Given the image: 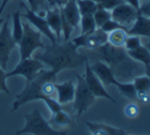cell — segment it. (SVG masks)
Here are the masks:
<instances>
[{
	"label": "cell",
	"mask_w": 150,
	"mask_h": 135,
	"mask_svg": "<svg viewBox=\"0 0 150 135\" xmlns=\"http://www.w3.org/2000/svg\"><path fill=\"white\" fill-rule=\"evenodd\" d=\"M6 72L0 67V91L4 92L6 94H10V91L6 85Z\"/></svg>",
	"instance_id": "cell-34"
},
{
	"label": "cell",
	"mask_w": 150,
	"mask_h": 135,
	"mask_svg": "<svg viewBox=\"0 0 150 135\" xmlns=\"http://www.w3.org/2000/svg\"><path fill=\"white\" fill-rule=\"evenodd\" d=\"M144 46H145V47H146L147 49H148L149 51H150V42H148V43H146V44H145Z\"/></svg>",
	"instance_id": "cell-41"
},
{
	"label": "cell",
	"mask_w": 150,
	"mask_h": 135,
	"mask_svg": "<svg viewBox=\"0 0 150 135\" xmlns=\"http://www.w3.org/2000/svg\"><path fill=\"white\" fill-rule=\"evenodd\" d=\"M139 113H140V109H139V107L136 103H129V104H127L125 107V115H126V117L134 119V118L138 117Z\"/></svg>",
	"instance_id": "cell-31"
},
{
	"label": "cell",
	"mask_w": 150,
	"mask_h": 135,
	"mask_svg": "<svg viewBox=\"0 0 150 135\" xmlns=\"http://www.w3.org/2000/svg\"><path fill=\"white\" fill-rule=\"evenodd\" d=\"M115 86H117L120 94L124 95L125 97L129 98L130 100L133 101L137 100V91L135 89V86L133 83H122V82L117 81Z\"/></svg>",
	"instance_id": "cell-23"
},
{
	"label": "cell",
	"mask_w": 150,
	"mask_h": 135,
	"mask_svg": "<svg viewBox=\"0 0 150 135\" xmlns=\"http://www.w3.org/2000/svg\"><path fill=\"white\" fill-rule=\"evenodd\" d=\"M90 69L98 77L103 85H115V83L117 82L111 68L102 60H98L93 65H90Z\"/></svg>",
	"instance_id": "cell-13"
},
{
	"label": "cell",
	"mask_w": 150,
	"mask_h": 135,
	"mask_svg": "<svg viewBox=\"0 0 150 135\" xmlns=\"http://www.w3.org/2000/svg\"><path fill=\"white\" fill-rule=\"evenodd\" d=\"M127 34L150 38V18H146V16L139 14L133 26L127 30Z\"/></svg>",
	"instance_id": "cell-18"
},
{
	"label": "cell",
	"mask_w": 150,
	"mask_h": 135,
	"mask_svg": "<svg viewBox=\"0 0 150 135\" xmlns=\"http://www.w3.org/2000/svg\"><path fill=\"white\" fill-rule=\"evenodd\" d=\"M137 100H140L142 103H149L150 102V95L146 92H138L137 93Z\"/></svg>",
	"instance_id": "cell-36"
},
{
	"label": "cell",
	"mask_w": 150,
	"mask_h": 135,
	"mask_svg": "<svg viewBox=\"0 0 150 135\" xmlns=\"http://www.w3.org/2000/svg\"><path fill=\"white\" fill-rule=\"evenodd\" d=\"M34 58L55 74L63 70L81 67L88 60L78 51V47L69 40L64 41V43H51V45L45 47L43 51L37 53Z\"/></svg>",
	"instance_id": "cell-1"
},
{
	"label": "cell",
	"mask_w": 150,
	"mask_h": 135,
	"mask_svg": "<svg viewBox=\"0 0 150 135\" xmlns=\"http://www.w3.org/2000/svg\"><path fill=\"white\" fill-rule=\"evenodd\" d=\"M144 72H145V75L150 79V64L144 66Z\"/></svg>",
	"instance_id": "cell-40"
},
{
	"label": "cell",
	"mask_w": 150,
	"mask_h": 135,
	"mask_svg": "<svg viewBox=\"0 0 150 135\" xmlns=\"http://www.w3.org/2000/svg\"><path fill=\"white\" fill-rule=\"evenodd\" d=\"M56 77H57V74L52 72L51 70H41L33 80H31L30 82H27L24 89L16 96V100L12 103L11 112L18 111L25 103H28L30 101L34 100H42L47 105V107L51 112V114L60 111L62 109V105L59 104L55 98L43 95V93L41 91V86L44 82L47 81V80L56 82Z\"/></svg>",
	"instance_id": "cell-2"
},
{
	"label": "cell",
	"mask_w": 150,
	"mask_h": 135,
	"mask_svg": "<svg viewBox=\"0 0 150 135\" xmlns=\"http://www.w3.org/2000/svg\"><path fill=\"white\" fill-rule=\"evenodd\" d=\"M46 22H47L49 28L55 35L57 42L61 39V14L60 7L57 6H48L46 8L45 14Z\"/></svg>",
	"instance_id": "cell-14"
},
{
	"label": "cell",
	"mask_w": 150,
	"mask_h": 135,
	"mask_svg": "<svg viewBox=\"0 0 150 135\" xmlns=\"http://www.w3.org/2000/svg\"><path fill=\"white\" fill-rule=\"evenodd\" d=\"M85 74H84V79L87 84L88 88L90 89V91L92 92V94L95 97H102L106 98V99L110 100L111 102H117L115 98L106 91L104 85L101 83V81L98 79L96 75L92 72V70L90 69V65L88 60L85 62Z\"/></svg>",
	"instance_id": "cell-12"
},
{
	"label": "cell",
	"mask_w": 150,
	"mask_h": 135,
	"mask_svg": "<svg viewBox=\"0 0 150 135\" xmlns=\"http://www.w3.org/2000/svg\"><path fill=\"white\" fill-rule=\"evenodd\" d=\"M60 14H61V35H63L64 41H69V38H71V33H73V31H74V27L71 26L67 21V18L62 16L61 11H60Z\"/></svg>",
	"instance_id": "cell-29"
},
{
	"label": "cell",
	"mask_w": 150,
	"mask_h": 135,
	"mask_svg": "<svg viewBox=\"0 0 150 135\" xmlns=\"http://www.w3.org/2000/svg\"><path fill=\"white\" fill-rule=\"evenodd\" d=\"M2 24H3V18H2L1 16H0V28H1Z\"/></svg>",
	"instance_id": "cell-42"
},
{
	"label": "cell",
	"mask_w": 150,
	"mask_h": 135,
	"mask_svg": "<svg viewBox=\"0 0 150 135\" xmlns=\"http://www.w3.org/2000/svg\"><path fill=\"white\" fill-rule=\"evenodd\" d=\"M77 85H76L75 97H74L73 111L77 119H79L86 111L95 102V96L92 94L84 79V76L77 75Z\"/></svg>",
	"instance_id": "cell-5"
},
{
	"label": "cell",
	"mask_w": 150,
	"mask_h": 135,
	"mask_svg": "<svg viewBox=\"0 0 150 135\" xmlns=\"http://www.w3.org/2000/svg\"><path fill=\"white\" fill-rule=\"evenodd\" d=\"M16 45L9 29V18H7L0 28V67L4 71L7 70L11 52Z\"/></svg>",
	"instance_id": "cell-7"
},
{
	"label": "cell",
	"mask_w": 150,
	"mask_h": 135,
	"mask_svg": "<svg viewBox=\"0 0 150 135\" xmlns=\"http://www.w3.org/2000/svg\"><path fill=\"white\" fill-rule=\"evenodd\" d=\"M86 126L92 135H128L122 128H115L106 124L86 122Z\"/></svg>",
	"instance_id": "cell-17"
},
{
	"label": "cell",
	"mask_w": 150,
	"mask_h": 135,
	"mask_svg": "<svg viewBox=\"0 0 150 135\" xmlns=\"http://www.w3.org/2000/svg\"><path fill=\"white\" fill-rule=\"evenodd\" d=\"M149 1H150V0H149Z\"/></svg>",
	"instance_id": "cell-43"
},
{
	"label": "cell",
	"mask_w": 150,
	"mask_h": 135,
	"mask_svg": "<svg viewBox=\"0 0 150 135\" xmlns=\"http://www.w3.org/2000/svg\"><path fill=\"white\" fill-rule=\"evenodd\" d=\"M95 3H97L98 7H102L105 9L112 10L115 6L124 3L125 0H92Z\"/></svg>",
	"instance_id": "cell-30"
},
{
	"label": "cell",
	"mask_w": 150,
	"mask_h": 135,
	"mask_svg": "<svg viewBox=\"0 0 150 135\" xmlns=\"http://www.w3.org/2000/svg\"><path fill=\"white\" fill-rule=\"evenodd\" d=\"M67 1L69 0H46L48 6H57V7H62Z\"/></svg>",
	"instance_id": "cell-37"
},
{
	"label": "cell",
	"mask_w": 150,
	"mask_h": 135,
	"mask_svg": "<svg viewBox=\"0 0 150 135\" xmlns=\"http://www.w3.org/2000/svg\"><path fill=\"white\" fill-rule=\"evenodd\" d=\"M93 16H94V21L96 23L97 28H100L104 23H106L107 21L111 18V10L98 7L95 14H93Z\"/></svg>",
	"instance_id": "cell-27"
},
{
	"label": "cell",
	"mask_w": 150,
	"mask_h": 135,
	"mask_svg": "<svg viewBox=\"0 0 150 135\" xmlns=\"http://www.w3.org/2000/svg\"><path fill=\"white\" fill-rule=\"evenodd\" d=\"M107 36L108 34L101 30L100 28H97L95 31L88 34H81L78 37L74 38L71 40L74 44L79 47H84L90 50H96L103 44L107 42Z\"/></svg>",
	"instance_id": "cell-9"
},
{
	"label": "cell",
	"mask_w": 150,
	"mask_h": 135,
	"mask_svg": "<svg viewBox=\"0 0 150 135\" xmlns=\"http://www.w3.org/2000/svg\"><path fill=\"white\" fill-rule=\"evenodd\" d=\"M127 52H128L129 56L132 60H134L135 62L141 63L144 66L150 64V51L144 45H141L137 49L130 50V51H127Z\"/></svg>",
	"instance_id": "cell-19"
},
{
	"label": "cell",
	"mask_w": 150,
	"mask_h": 135,
	"mask_svg": "<svg viewBox=\"0 0 150 135\" xmlns=\"http://www.w3.org/2000/svg\"><path fill=\"white\" fill-rule=\"evenodd\" d=\"M11 35L13 38L14 42L18 44L21 41L23 36V22H22V16H21V11L12 12V31Z\"/></svg>",
	"instance_id": "cell-21"
},
{
	"label": "cell",
	"mask_w": 150,
	"mask_h": 135,
	"mask_svg": "<svg viewBox=\"0 0 150 135\" xmlns=\"http://www.w3.org/2000/svg\"><path fill=\"white\" fill-rule=\"evenodd\" d=\"M96 50L100 55V60L106 63L113 72L131 58L124 47H115L108 42L103 44Z\"/></svg>",
	"instance_id": "cell-6"
},
{
	"label": "cell",
	"mask_w": 150,
	"mask_h": 135,
	"mask_svg": "<svg viewBox=\"0 0 150 135\" xmlns=\"http://www.w3.org/2000/svg\"><path fill=\"white\" fill-rule=\"evenodd\" d=\"M60 11L67 22L74 27V29H78V27L80 26L81 14L77 5V0H69L65 5L60 7Z\"/></svg>",
	"instance_id": "cell-16"
},
{
	"label": "cell",
	"mask_w": 150,
	"mask_h": 135,
	"mask_svg": "<svg viewBox=\"0 0 150 135\" xmlns=\"http://www.w3.org/2000/svg\"><path fill=\"white\" fill-rule=\"evenodd\" d=\"M50 125L58 126V127H65V126H71L73 124L71 118L67 113H65L62 109L56 113L52 114L51 118L49 120Z\"/></svg>",
	"instance_id": "cell-22"
},
{
	"label": "cell",
	"mask_w": 150,
	"mask_h": 135,
	"mask_svg": "<svg viewBox=\"0 0 150 135\" xmlns=\"http://www.w3.org/2000/svg\"><path fill=\"white\" fill-rule=\"evenodd\" d=\"M125 2L130 4V5H132L133 7L137 10H139V8H140V1H139V0H125Z\"/></svg>",
	"instance_id": "cell-38"
},
{
	"label": "cell",
	"mask_w": 150,
	"mask_h": 135,
	"mask_svg": "<svg viewBox=\"0 0 150 135\" xmlns=\"http://www.w3.org/2000/svg\"><path fill=\"white\" fill-rule=\"evenodd\" d=\"M56 100L61 105L69 103L74 100L76 91V85L73 80H69L63 83H55Z\"/></svg>",
	"instance_id": "cell-15"
},
{
	"label": "cell",
	"mask_w": 150,
	"mask_h": 135,
	"mask_svg": "<svg viewBox=\"0 0 150 135\" xmlns=\"http://www.w3.org/2000/svg\"><path fill=\"white\" fill-rule=\"evenodd\" d=\"M77 5L79 7V11L81 16H86V14H92L93 16L98 8L97 3H95L92 0H77Z\"/></svg>",
	"instance_id": "cell-25"
},
{
	"label": "cell",
	"mask_w": 150,
	"mask_h": 135,
	"mask_svg": "<svg viewBox=\"0 0 150 135\" xmlns=\"http://www.w3.org/2000/svg\"><path fill=\"white\" fill-rule=\"evenodd\" d=\"M25 126L23 129L16 131L14 135H67L64 131H58L51 127L49 122L42 116L39 109H35L31 113L25 114Z\"/></svg>",
	"instance_id": "cell-3"
},
{
	"label": "cell",
	"mask_w": 150,
	"mask_h": 135,
	"mask_svg": "<svg viewBox=\"0 0 150 135\" xmlns=\"http://www.w3.org/2000/svg\"><path fill=\"white\" fill-rule=\"evenodd\" d=\"M80 26H81V34L91 33L97 29L96 23H95V21H94V16H93L92 14L81 16Z\"/></svg>",
	"instance_id": "cell-24"
},
{
	"label": "cell",
	"mask_w": 150,
	"mask_h": 135,
	"mask_svg": "<svg viewBox=\"0 0 150 135\" xmlns=\"http://www.w3.org/2000/svg\"><path fill=\"white\" fill-rule=\"evenodd\" d=\"M127 37H128L127 30H125V29H117V30H115L112 32L108 33L107 42L109 44H111L112 46H115V47H124Z\"/></svg>",
	"instance_id": "cell-20"
},
{
	"label": "cell",
	"mask_w": 150,
	"mask_h": 135,
	"mask_svg": "<svg viewBox=\"0 0 150 135\" xmlns=\"http://www.w3.org/2000/svg\"><path fill=\"white\" fill-rule=\"evenodd\" d=\"M43 69H45V66L40 60H36L35 58H29L21 60L18 64V66L11 72L6 73V78L13 77V76H23L26 79L27 83V82H30L31 80H33L37 76V74Z\"/></svg>",
	"instance_id": "cell-8"
},
{
	"label": "cell",
	"mask_w": 150,
	"mask_h": 135,
	"mask_svg": "<svg viewBox=\"0 0 150 135\" xmlns=\"http://www.w3.org/2000/svg\"><path fill=\"white\" fill-rule=\"evenodd\" d=\"M100 29L108 34V33L112 32V31H115V30H117V29H125V28H122V27L120 26V24H117L115 21H113L110 18V20H108L106 23H104V24L100 27ZM125 30H126V29H125Z\"/></svg>",
	"instance_id": "cell-32"
},
{
	"label": "cell",
	"mask_w": 150,
	"mask_h": 135,
	"mask_svg": "<svg viewBox=\"0 0 150 135\" xmlns=\"http://www.w3.org/2000/svg\"><path fill=\"white\" fill-rule=\"evenodd\" d=\"M138 16V10L135 9L132 5L126 3V2L115 6L111 10V20L115 21L126 30L130 29L133 26Z\"/></svg>",
	"instance_id": "cell-10"
},
{
	"label": "cell",
	"mask_w": 150,
	"mask_h": 135,
	"mask_svg": "<svg viewBox=\"0 0 150 135\" xmlns=\"http://www.w3.org/2000/svg\"><path fill=\"white\" fill-rule=\"evenodd\" d=\"M29 4V8L32 10V11L38 12L40 10V8L45 7V3L46 0H27Z\"/></svg>",
	"instance_id": "cell-33"
},
{
	"label": "cell",
	"mask_w": 150,
	"mask_h": 135,
	"mask_svg": "<svg viewBox=\"0 0 150 135\" xmlns=\"http://www.w3.org/2000/svg\"><path fill=\"white\" fill-rule=\"evenodd\" d=\"M142 45L141 43L140 36H135V35H128L126 40V43H125V49L127 51H130V50H135L138 47Z\"/></svg>",
	"instance_id": "cell-28"
},
{
	"label": "cell",
	"mask_w": 150,
	"mask_h": 135,
	"mask_svg": "<svg viewBox=\"0 0 150 135\" xmlns=\"http://www.w3.org/2000/svg\"><path fill=\"white\" fill-rule=\"evenodd\" d=\"M10 1H11V0H1V4H0V16H1V14L3 12L4 8L6 7V5H7Z\"/></svg>",
	"instance_id": "cell-39"
},
{
	"label": "cell",
	"mask_w": 150,
	"mask_h": 135,
	"mask_svg": "<svg viewBox=\"0 0 150 135\" xmlns=\"http://www.w3.org/2000/svg\"><path fill=\"white\" fill-rule=\"evenodd\" d=\"M133 84H134L137 93H138V92H146V93H150V79L146 75L135 77Z\"/></svg>",
	"instance_id": "cell-26"
},
{
	"label": "cell",
	"mask_w": 150,
	"mask_h": 135,
	"mask_svg": "<svg viewBox=\"0 0 150 135\" xmlns=\"http://www.w3.org/2000/svg\"><path fill=\"white\" fill-rule=\"evenodd\" d=\"M139 14L146 18H150V1L146 0L143 4H140V8L138 10Z\"/></svg>",
	"instance_id": "cell-35"
},
{
	"label": "cell",
	"mask_w": 150,
	"mask_h": 135,
	"mask_svg": "<svg viewBox=\"0 0 150 135\" xmlns=\"http://www.w3.org/2000/svg\"><path fill=\"white\" fill-rule=\"evenodd\" d=\"M18 45L20 48L21 60L31 58L38 48H45L42 41V34L28 22L23 24V36Z\"/></svg>",
	"instance_id": "cell-4"
},
{
	"label": "cell",
	"mask_w": 150,
	"mask_h": 135,
	"mask_svg": "<svg viewBox=\"0 0 150 135\" xmlns=\"http://www.w3.org/2000/svg\"><path fill=\"white\" fill-rule=\"evenodd\" d=\"M21 6L25 8V18L27 20V22L30 23L31 26H33L36 30H38L41 34H43L46 38L51 41V43H55L57 42L56 40L55 35L51 31V29L49 28L47 22H46V18L44 16H41L35 11H32L28 6L25 5V3L21 2Z\"/></svg>",
	"instance_id": "cell-11"
}]
</instances>
